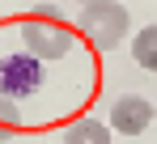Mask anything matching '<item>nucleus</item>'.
Listing matches in <instances>:
<instances>
[{
	"mask_svg": "<svg viewBox=\"0 0 157 144\" xmlns=\"http://www.w3.org/2000/svg\"><path fill=\"white\" fill-rule=\"evenodd\" d=\"M77 30L98 51H110V47H119L128 38L132 17H128V9L119 0H89V4H81V13H77Z\"/></svg>",
	"mask_w": 157,
	"mask_h": 144,
	"instance_id": "1",
	"label": "nucleus"
},
{
	"mask_svg": "<svg viewBox=\"0 0 157 144\" xmlns=\"http://www.w3.org/2000/svg\"><path fill=\"white\" fill-rule=\"evenodd\" d=\"M21 43H26V55L51 64V59H64L72 51V30L55 13H34V17L21 21Z\"/></svg>",
	"mask_w": 157,
	"mask_h": 144,
	"instance_id": "2",
	"label": "nucleus"
},
{
	"mask_svg": "<svg viewBox=\"0 0 157 144\" xmlns=\"http://www.w3.org/2000/svg\"><path fill=\"white\" fill-rule=\"evenodd\" d=\"M153 123V102L140 93H123L110 102V131L119 136H140L144 127Z\"/></svg>",
	"mask_w": 157,
	"mask_h": 144,
	"instance_id": "3",
	"label": "nucleus"
},
{
	"mask_svg": "<svg viewBox=\"0 0 157 144\" xmlns=\"http://www.w3.org/2000/svg\"><path fill=\"white\" fill-rule=\"evenodd\" d=\"M38 89V59L34 55H9L0 59V93H9L13 102Z\"/></svg>",
	"mask_w": 157,
	"mask_h": 144,
	"instance_id": "4",
	"label": "nucleus"
},
{
	"mask_svg": "<svg viewBox=\"0 0 157 144\" xmlns=\"http://www.w3.org/2000/svg\"><path fill=\"white\" fill-rule=\"evenodd\" d=\"M64 144H110V127L98 119H77L64 127Z\"/></svg>",
	"mask_w": 157,
	"mask_h": 144,
	"instance_id": "5",
	"label": "nucleus"
},
{
	"mask_svg": "<svg viewBox=\"0 0 157 144\" xmlns=\"http://www.w3.org/2000/svg\"><path fill=\"white\" fill-rule=\"evenodd\" d=\"M132 59H136L144 72H157V25L136 30V38H132Z\"/></svg>",
	"mask_w": 157,
	"mask_h": 144,
	"instance_id": "6",
	"label": "nucleus"
},
{
	"mask_svg": "<svg viewBox=\"0 0 157 144\" xmlns=\"http://www.w3.org/2000/svg\"><path fill=\"white\" fill-rule=\"evenodd\" d=\"M21 127H26V115L17 110V102L9 93H0V140H9V136L21 131Z\"/></svg>",
	"mask_w": 157,
	"mask_h": 144,
	"instance_id": "7",
	"label": "nucleus"
},
{
	"mask_svg": "<svg viewBox=\"0 0 157 144\" xmlns=\"http://www.w3.org/2000/svg\"><path fill=\"white\" fill-rule=\"evenodd\" d=\"M77 4H89V0H77Z\"/></svg>",
	"mask_w": 157,
	"mask_h": 144,
	"instance_id": "8",
	"label": "nucleus"
}]
</instances>
